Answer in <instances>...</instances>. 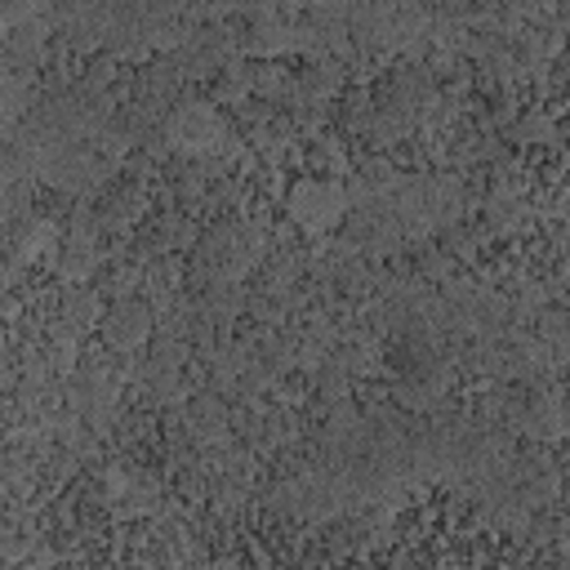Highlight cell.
<instances>
[{
  "label": "cell",
  "mask_w": 570,
  "mask_h": 570,
  "mask_svg": "<svg viewBox=\"0 0 570 570\" xmlns=\"http://www.w3.org/2000/svg\"><path fill=\"white\" fill-rule=\"evenodd\" d=\"M285 205H289V214H294L303 227L321 232V227H334V223H338V214H343V187L330 183V178H298V183L289 187Z\"/></svg>",
  "instance_id": "obj_1"
},
{
  "label": "cell",
  "mask_w": 570,
  "mask_h": 570,
  "mask_svg": "<svg viewBox=\"0 0 570 570\" xmlns=\"http://www.w3.org/2000/svg\"><path fill=\"white\" fill-rule=\"evenodd\" d=\"M169 134H174L178 147L205 151V147H214V138H218V111L205 107V102H191V107H183V111L169 120Z\"/></svg>",
  "instance_id": "obj_2"
}]
</instances>
